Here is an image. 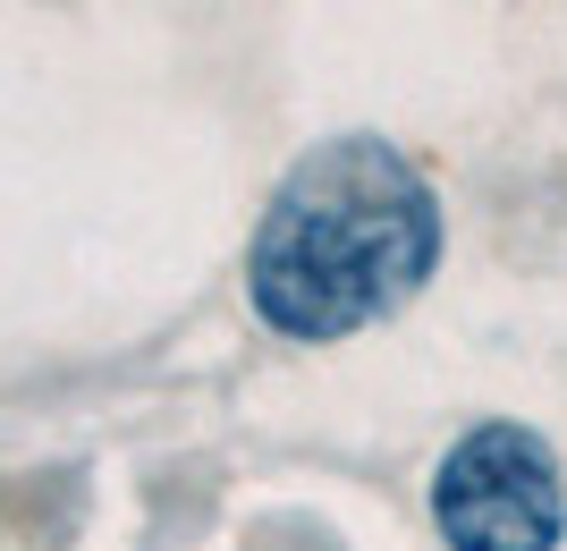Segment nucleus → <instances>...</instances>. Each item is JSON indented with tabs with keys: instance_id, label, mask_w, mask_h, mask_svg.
<instances>
[{
	"instance_id": "nucleus-1",
	"label": "nucleus",
	"mask_w": 567,
	"mask_h": 551,
	"mask_svg": "<svg viewBox=\"0 0 567 551\" xmlns=\"http://www.w3.org/2000/svg\"><path fill=\"white\" fill-rule=\"evenodd\" d=\"M441 272V195L390 136H331L280 170L246 246V297L280 339H348Z\"/></svg>"
},
{
	"instance_id": "nucleus-2",
	"label": "nucleus",
	"mask_w": 567,
	"mask_h": 551,
	"mask_svg": "<svg viewBox=\"0 0 567 551\" xmlns=\"http://www.w3.org/2000/svg\"><path fill=\"white\" fill-rule=\"evenodd\" d=\"M432 527L450 551H559L567 483L534 425H466L432 467Z\"/></svg>"
}]
</instances>
